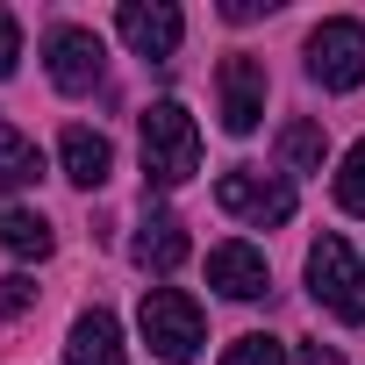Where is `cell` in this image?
Wrapping results in <instances>:
<instances>
[{
    "instance_id": "cell-1",
    "label": "cell",
    "mask_w": 365,
    "mask_h": 365,
    "mask_svg": "<svg viewBox=\"0 0 365 365\" xmlns=\"http://www.w3.org/2000/svg\"><path fill=\"white\" fill-rule=\"evenodd\" d=\"M136 129H143V179L150 187H187L201 172V129L179 101H150Z\"/></svg>"
},
{
    "instance_id": "cell-2",
    "label": "cell",
    "mask_w": 365,
    "mask_h": 365,
    "mask_svg": "<svg viewBox=\"0 0 365 365\" xmlns=\"http://www.w3.org/2000/svg\"><path fill=\"white\" fill-rule=\"evenodd\" d=\"M215 201H222V215H237L251 230H279V222H294V179L258 172V165H230L215 179Z\"/></svg>"
},
{
    "instance_id": "cell-3",
    "label": "cell",
    "mask_w": 365,
    "mask_h": 365,
    "mask_svg": "<svg viewBox=\"0 0 365 365\" xmlns=\"http://www.w3.org/2000/svg\"><path fill=\"white\" fill-rule=\"evenodd\" d=\"M136 322H143V344H150L158 358H172V365H187V358L201 351V336H208L201 301L179 294V287H150L143 308H136Z\"/></svg>"
},
{
    "instance_id": "cell-4",
    "label": "cell",
    "mask_w": 365,
    "mask_h": 365,
    "mask_svg": "<svg viewBox=\"0 0 365 365\" xmlns=\"http://www.w3.org/2000/svg\"><path fill=\"white\" fill-rule=\"evenodd\" d=\"M308 294L336 322H365V272H358V258H351L344 237H315L308 244Z\"/></svg>"
},
{
    "instance_id": "cell-5",
    "label": "cell",
    "mask_w": 365,
    "mask_h": 365,
    "mask_svg": "<svg viewBox=\"0 0 365 365\" xmlns=\"http://www.w3.org/2000/svg\"><path fill=\"white\" fill-rule=\"evenodd\" d=\"M308 72H315L329 93H351V86L365 79V22H351V15L322 22V29L308 36Z\"/></svg>"
},
{
    "instance_id": "cell-6",
    "label": "cell",
    "mask_w": 365,
    "mask_h": 365,
    "mask_svg": "<svg viewBox=\"0 0 365 365\" xmlns=\"http://www.w3.org/2000/svg\"><path fill=\"white\" fill-rule=\"evenodd\" d=\"M215 93H222V129H230V136H251V129L265 122L272 79H265V65H258L251 51H230L222 72H215Z\"/></svg>"
},
{
    "instance_id": "cell-7",
    "label": "cell",
    "mask_w": 365,
    "mask_h": 365,
    "mask_svg": "<svg viewBox=\"0 0 365 365\" xmlns=\"http://www.w3.org/2000/svg\"><path fill=\"white\" fill-rule=\"evenodd\" d=\"M43 51H51V86H58V93H93L101 72H108V51H101L93 29H72V22H65V29H51Z\"/></svg>"
},
{
    "instance_id": "cell-8",
    "label": "cell",
    "mask_w": 365,
    "mask_h": 365,
    "mask_svg": "<svg viewBox=\"0 0 365 365\" xmlns=\"http://www.w3.org/2000/svg\"><path fill=\"white\" fill-rule=\"evenodd\" d=\"M115 22H122V43H129L136 58H158V65L179 51V36H187V15H179L172 0H129Z\"/></svg>"
},
{
    "instance_id": "cell-9",
    "label": "cell",
    "mask_w": 365,
    "mask_h": 365,
    "mask_svg": "<svg viewBox=\"0 0 365 365\" xmlns=\"http://www.w3.org/2000/svg\"><path fill=\"white\" fill-rule=\"evenodd\" d=\"M187 222H179L172 208H150L143 222H136V237H129V258L143 265V272H179V265H187Z\"/></svg>"
},
{
    "instance_id": "cell-10",
    "label": "cell",
    "mask_w": 365,
    "mask_h": 365,
    "mask_svg": "<svg viewBox=\"0 0 365 365\" xmlns=\"http://www.w3.org/2000/svg\"><path fill=\"white\" fill-rule=\"evenodd\" d=\"M208 287H222L230 301H258V294L272 287L265 251H251V244H215V251H208Z\"/></svg>"
},
{
    "instance_id": "cell-11",
    "label": "cell",
    "mask_w": 365,
    "mask_h": 365,
    "mask_svg": "<svg viewBox=\"0 0 365 365\" xmlns=\"http://www.w3.org/2000/svg\"><path fill=\"white\" fill-rule=\"evenodd\" d=\"M58 158H65V179L72 187H108V172H115V143L101 136V129H86V122H72L65 136H58Z\"/></svg>"
},
{
    "instance_id": "cell-12",
    "label": "cell",
    "mask_w": 365,
    "mask_h": 365,
    "mask_svg": "<svg viewBox=\"0 0 365 365\" xmlns=\"http://www.w3.org/2000/svg\"><path fill=\"white\" fill-rule=\"evenodd\" d=\"M65 365H122V329L108 308H86L65 336Z\"/></svg>"
},
{
    "instance_id": "cell-13",
    "label": "cell",
    "mask_w": 365,
    "mask_h": 365,
    "mask_svg": "<svg viewBox=\"0 0 365 365\" xmlns=\"http://www.w3.org/2000/svg\"><path fill=\"white\" fill-rule=\"evenodd\" d=\"M36 179H43V150L15 122H0V187H36Z\"/></svg>"
},
{
    "instance_id": "cell-14",
    "label": "cell",
    "mask_w": 365,
    "mask_h": 365,
    "mask_svg": "<svg viewBox=\"0 0 365 365\" xmlns=\"http://www.w3.org/2000/svg\"><path fill=\"white\" fill-rule=\"evenodd\" d=\"M0 244H8L15 258H51V244H58V237H51V222H43L36 208H15L8 222H0Z\"/></svg>"
},
{
    "instance_id": "cell-15",
    "label": "cell",
    "mask_w": 365,
    "mask_h": 365,
    "mask_svg": "<svg viewBox=\"0 0 365 365\" xmlns=\"http://www.w3.org/2000/svg\"><path fill=\"white\" fill-rule=\"evenodd\" d=\"M279 158H287L294 172H322V158H329L322 122H287V129H279Z\"/></svg>"
},
{
    "instance_id": "cell-16",
    "label": "cell",
    "mask_w": 365,
    "mask_h": 365,
    "mask_svg": "<svg viewBox=\"0 0 365 365\" xmlns=\"http://www.w3.org/2000/svg\"><path fill=\"white\" fill-rule=\"evenodd\" d=\"M336 208H344V215H365V136L351 143V158H344V172H336Z\"/></svg>"
},
{
    "instance_id": "cell-17",
    "label": "cell",
    "mask_w": 365,
    "mask_h": 365,
    "mask_svg": "<svg viewBox=\"0 0 365 365\" xmlns=\"http://www.w3.org/2000/svg\"><path fill=\"white\" fill-rule=\"evenodd\" d=\"M222 365H287V344L265 336V329H251V336H237V344L222 351Z\"/></svg>"
},
{
    "instance_id": "cell-18",
    "label": "cell",
    "mask_w": 365,
    "mask_h": 365,
    "mask_svg": "<svg viewBox=\"0 0 365 365\" xmlns=\"http://www.w3.org/2000/svg\"><path fill=\"white\" fill-rule=\"evenodd\" d=\"M29 308H36V279H29V272H8V279H0V315L15 322V315H29Z\"/></svg>"
},
{
    "instance_id": "cell-19",
    "label": "cell",
    "mask_w": 365,
    "mask_h": 365,
    "mask_svg": "<svg viewBox=\"0 0 365 365\" xmlns=\"http://www.w3.org/2000/svg\"><path fill=\"white\" fill-rule=\"evenodd\" d=\"M15 58H22V22L0 8V79H15Z\"/></svg>"
},
{
    "instance_id": "cell-20",
    "label": "cell",
    "mask_w": 365,
    "mask_h": 365,
    "mask_svg": "<svg viewBox=\"0 0 365 365\" xmlns=\"http://www.w3.org/2000/svg\"><path fill=\"white\" fill-rule=\"evenodd\" d=\"M301 365H344V358H336L329 344H301Z\"/></svg>"
}]
</instances>
